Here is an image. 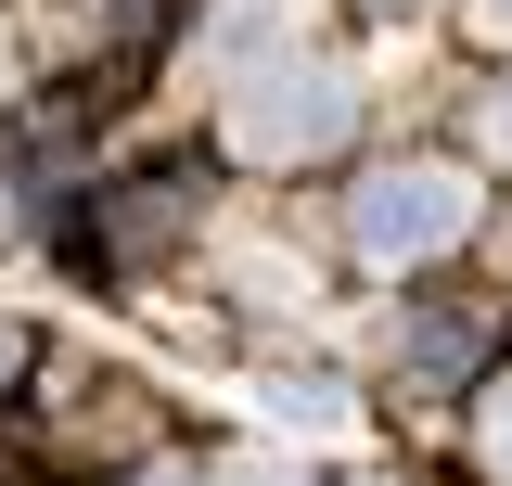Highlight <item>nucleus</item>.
I'll list each match as a JSON object with an SVG mask.
<instances>
[{
	"mask_svg": "<svg viewBox=\"0 0 512 486\" xmlns=\"http://www.w3.org/2000/svg\"><path fill=\"white\" fill-rule=\"evenodd\" d=\"M474 231V180L461 167H372L359 205H346V243L372 256V269H423L448 243Z\"/></svg>",
	"mask_w": 512,
	"mask_h": 486,
	"instance_id": "f03ea898",
	"label": "nucleus"
},
{
	"mask_svg": "<svg viewBox=\"0 0 512 486\" xmlns=\"http://www.w3.org/2000/svg\"><path fill=\"white\" fill-rule=\"evenodd\" d=\"M474 346H487V320H474V307H423V320L397 333V359L423 371V384H448V371H474Z\"/></svg>",
	"mask_w": 512,
	"mask_h": 486,
	"instance_id": "7ed1b4c3",
	"label": "nucleus"
},
{
	"mask_svg": "<svg viewBox=\"0 0 512 486\" xmlns=\"http://www.w3.org/2000/svg\"><path fill=\"white\" fill-rule=\"evenodd\" d=\"M13 371H26V333H13V320H0V384H13Z\"/></svg>",
	"mask_w": 512,
	"mask_h": 486,
	"instance_id": "0eeeda50",
	"label": "nucleus"
},
{
	"mask_svg": "<svg viewBox=\"0 0 512 486\" xmlns=\"http://www.w3.org/2000/svg\"><path fill=\"white\" fill-rule=\"evenodd\" d=\"M487 26H500V39H512V0H487Z\"/></svg>",
	"mask_w": 512,
	"mask_h": 486,
	"instance_id": "6e6552de",
	"label": "nucleus"
},
{
	"mask_svg": "<svg viewBox=\"0 0 512 486\" xmlns=\"http://www.w3.org/2000/svg\"><path fill=\"white\" fill-rule=\"evenodd\" d=\"M359 128V77L333 52H282V64H244L231 90H218V141L244 154V167H308Z\"/></svg>",
	"mask_w": 512,
	"mask_h": 486,
	"instance_id": "f257e3e1",
	"label": "nucleus"
},
{
	"mask_svg": "<svg viewBox=\"0 0 512 486\" xmlns=\"http://www.w3.org/2000/svg\"><path fill=\"white\" fill-rule=\"evenodd\" d=\"M192 486H308V461H231V474H192Z\"/></svg>",
	"mask_w": 512,
	"mask_h": 486,
	"instance_id": "39448f33",
	"label": "nucleus"
},
{
	"mask_svg": "<svg viewBox=\"0 0 512 486\" xmlns=\"http://www.w3.org/2000/svg\"><path fill=\"white\" fill-rule=\"evenodd\" d=\"M141 486H192V474H180V461H167V474H141Z\"/></svg>",
	"mask_w": 512,
	"mask_h": 486,
	"instance_id": "1a4fd4ad",
	"label": "nucleus"
},
{
	"mask_svg": "<svg viewBox=\"0 0 512 486\" xmlns=\"http://www.w3.org/2000/svg\"><path fill=\"white\" fill-rule=\"evenodd\" d=\"M474 448H487V474L512 486V384H500V397H487V435H474Z\"/></svg>",
	"mask_w": 512,
	"mask_h": 486,
	"instance_id": "20e7f679",
	"label": "nucleus"
},
{
	"mask_svg": "<svg viewBox=\"0 0 512 486\" xmlns=\"http://www.w3.org/2000/svg\"><path fill=\"white\" fill-rule=\"evenodd\" d=\"M474 141H487V154H500V167H512V77H500V90H487V116H474Z\"/></svg>",
	"mask_w": 512,
	"mask_h": 486,
	"instance_id": "423d86ee",
	"label": "nucleus"
},
{
	"mask_svg": "<svg viewBox=\"0 0 512 486\" xmlns=\"http://www.w3.org/2000/svg\"><path fill=\"white\" fill-rule=\"evenodd\" d=\"M308 486H346V474H308Z\"/></svg>",
	"mask_w": 512,
	"mask_h": 486,
	"instance_id": "9d476101",
	"label": "nucleus"
}]
</instances>
